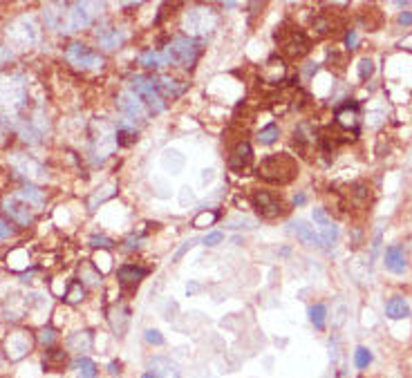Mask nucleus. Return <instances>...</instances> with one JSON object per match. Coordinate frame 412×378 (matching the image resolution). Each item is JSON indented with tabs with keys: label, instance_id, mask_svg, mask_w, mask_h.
<instances>
[{
	"label": "nucleus",
	"instance_id": "f257e3e1",
	"mask_svg": "<svg viewBox=\"0 0 412 378\" xmlns=\"http://www.w3.org/2000/svg\"><path fill=\"white\" fill-rule=\"evenodd\" d=\"M256 175L269 184H289L298 175V164L289 155H271L263 159Z\"/></svg>",
	"mask_w": 412,
	"mask_h": 378
},
{
	"label": "nucleus",
	"instance_id": "f03ea898",
	"mask_svg": "<svg viewBox=\"0 0 412 378\" xmlns=\"http://www.w3.org/2000/svg\"><path fill=\"white\" fill-rule=\"evenodd\" d=\"M27 101V85L25 78L18 74H9L0 78V114H18Z\"/></svg>",
	"mask_w": 412,
	"mask_h": 378
},
{
	"label": "nucleus",
	"instance_id": "7ed1b4c3",
	"mask_svg": "<svg viewBox=\"0 0 412 378\" xmlns=\"http://www.w3.org/2000/svg\"><path fill=\"white\" fill-rule=\"evenodd\" d=\"M166 54V61L170 65H177V67H184L190 69L195 63L199 54H202V45H199L195 38H188V36H177L170 41V45L164 49Z\"/></svg>",
	"mask_w": 412,
	"mask_h": 378
},
{
	"label": "nucleus",
	"instance_id": "20e7f679",
	"mask_svg": "<svg viewBox=\"0 0 412 378\" xmlns=\"http://www.w3.org/2000/svg\"><path fill=\"white\" fill-rule=\"evenodd\" d=\"M217 27V14L211 7H190L184 14V32L188 38L206 36Z\"/></svg>",
	"mask_w": 412,
	"mask_h": 378
},
{
	"label": "nucleus",
	"instance_id": "39448f33",
	"mask_svg": "<svg viewBox=\"0 0 412 378\" xmlns=\"http://www.w3.org/2000/svg\"><path fill=\"white\" fill-rule=\"evenodd\" d=\"M38 27L34 23L32 16H21L16 18V21L7 27V41L12 43L18 49H25V47H32L38 43Z\"/></svg>",
	"mask_w": 412,
	"mask_h": 378
},
{
	"label": "nucleus",
	"instance_id": "423d86ee",
	"mask_svg": "<svg viewBox=\"0 0 412 378\" xmlns=\"http://www.w3.org/2000/svg\"><path fill=\"white\" fill-rule=\"evenodd\" d=\"M97 9H104V3H72L67 5V29L65 34H74V32H81V29L90 27L94 21Z\"/></svg>",
	"mask_w": 412,
	"mask_h": 378
},
{
	"label": "nucleus",
	"instance_id": "0eeeda50",
	"mask_svg": "<svg viewBox=\"0 0 412 378\" xmlns=\"http://www.w3.org/2000/svg\"><path fill=\"white\" fill-rule=\"evenodd\" d=\"M133 92L142 98V103L148 108L153 114H159L166 110V103L162 94L157 92L153 78H144V76H133Z\"/></svg>",
	"mask_w": 412,
	"mask_h": 378
},
{
	"label": "nucleus",
	"instance_id": "6e6552de",
	"mask_svg": "<svg viewBox=\"0 0 412 378\" xmlns=\"http://www.w3.org/2000/svg\"><path fill=\"white\" fill-rule=\"evenodd\" d=\"M65 61L72 67L81 69V72L104 67V56H99L97 52H92V49L81 45V43H72L65 49Z\"/></svg>",
	"mask_w": 412,
	"mask_h": 378
},
{
	"label": "nucleus",
	"instance_id": "1a4fd4ad",
	"mask_svg": "<svg viewBox=\"0 0 412 378\" xmlns=\"http://www.w3.org/2000/svg\"><path fill=\"white\" fill-rule=\"evenodd\" d=\"M9 164H12V168L18 173V175H23L27 177L29 182H36V184H45L49 175L45 171V166L41 162H36L34 157H29V155H23V153H16L9 157Z\"/></svg>",
	"mask_w": 412,
	"mask_h": 378
},
{
	"label": "nucleus",
	"instance_id": "9d476101",
	"mask_svg": "<svg viewBox=\"0 0 412 378\" xmlns=\"http://www.w3.org/2000/svg\"><path fill=\"white\" fill-rule=\"evenodd\" d=\"M276 41L283 47V52L291 58H300L309 52V38L303 32H298V29H278Z\"/></svg>",
	"mask_w": 412,
	"mask_h": 378
},
{
	"label": "nucleus",
	"instance_id": "9b49d317",
	"mask_svg": "<svg viewBox=\"0 0 412 378\" xmlns=\"http://www.w3.org/2000/svg\"><path fill=\"white\" fill-rule=\"evenodd\" d=\"M94 126L99 128V132L92 135V144H94V155L99 159H106L117 151V130L108 121H94Z\"/></svg>",
	"mask_w": 412,
	"mask_h": 378
},
{
	"label": "nucleus",
	"instance_id": "f8f14e48",
	"mask_svg": "<svg viewBox=\"0 0 412 378\" xmlns=\"http://www.w3.org/2000/svg\"><path fill=\"white\" fill-rule=\"evenodd\" d=\"M34 336L25 329H16L5 338V354L9 361H21L34 350Z\"/></svg>",
	"mask_w": 412,
	"mask_h": 378
},
{
	"label": "nucleus",
	"instance_id": "ddd939ff",
	"mask_svg": "<svg viewBox=\"0 0 412 378\" xmlns=\"http://www.w3.org/2000/svg\"><path fill=\"white\" fill-rule=\"evenodd\" d=\"M117 108L122 110L128 121L135 126V121H146V105L142 103V98H139L133 89H124L122 94L117 96Z\"/></svg>",
	"mask_w": 412,
	"mask_h": 378
},
{
	"label": "nucleus",
	"instance_id": "4468645a",
	"mask_svg": "<svg viewBox=\"0 0 412 378\" xmlns=\"http://www.w3.org/2000/svg\"><path fill=\"white\" fill-rule=\"evenodd\" d=\"M3 208H5V213L9 215V220H14L16 224H21V226H32V222H34V213L32 211H34V208H29L16 193L5 197Z\"/></svg>",
	"mask_w": 412,
	"mask_h": 378
},
{
	"label": "nucleus",
	"instance_id": "2eb2a0df",
	"mask_svg": "<svg viewBox=\"0 0 412 378\" xmlns=\"http://www.w3.org/2000/svg\"><path fill=\"white\" fill-rule=\"evenodd\" d=\"M287 233L294 235L296 240L303 242L305 246H311V248H325V246H323V240H320V233L314 231V226H309L305 220H294V222H289Z\"/></svg>",
	"mask_w": 412,
	"mask_h": 378
},
{
	"label": "nucleus",
	"instance_id": "dca6fc26",
	"mask_svg": "<svg viewBox=\"0 0 412 378\" xmlns=\"http://www.w3.org/2000/svg\"><path fill=\"white\" fill-rule=\"evenodd\" d=\"M254 208L265 220H276V217L283 215V204H280L278 197H274L267 191H258L254 195Z\"/></svg>",
	"mask_w": 412,
	"mask_h": 378
},
{
	"label": "nucleus",
	"instance_id": "f3484780",
	"mask_svg": "<svg viewBox=\"0 0 412 378\" xmlns=\"http://www.w3.org/2000/svg\"><path fill=\"white\" fill-rule=\"evenodd\" d=\"M43 21L52 32L65 34L67 29V5L65 3H49L43 7Z\"/></svg>",
	"mask_w": 412,
	"mask_h": 378
},
{
	"label": "nucleus",
	"instance_id": "a211bd4d",
	"mask_svg": "<svg viewBox=\"0 0 412 378\" xmlns=\"http://www.w3.org/2000/svg\"><path fill=\"white\" fill-rule=\"evenodd\" d=\"M148 372L155 374L157 378H182V372L175 361H170L166 356H155L148 361Z\"/></svg>",
	"mask_w": 412,
	"mask_h": 378
},
{
	"label": "nucleus",
	"instance_id": "6ab92c4d",
	"mask_svg": "<svg viewBox=\"0 0 412 378\" xmlns=\"http://www.w3.org/2000/svg\"><path fill=\"white\" fill-rule=\"evenodd\" d=\"M92 345H94V338H92V332H88V329L74 332L65 338V350L72 354H79V356H85L90 350H92Z\"/></svg>",
	"mask_w": 412,
	"mask_h": 378
},
{
	"label": "nucleus",
	"instance_id": "aec40b11",
	"mask_svg": "<svg viewBox=\"0 0 412 378\" xmlns=\"http://www.w3.org/2000/svg\"><path fill=\"white\" fill-rule=\"evenodd\" d=\"M97 43L108 52H113V49H119L126 43V32L117 27H101L97 29Z\"/></svg>",
	"mask_w": 412,
	"mask_h": 378
},
{
	"label": "nucleus",
	"instance_id": "412c9836",
	"mask_svg": "<svg viewBox=\"0 0 412 378\" xmlns=\"http://www.w3.org/2000/svg\"><path fill=\"white\" fill-rule=\"evenodd\" d=\"M336 123L338 128H343L345 132L359 135V105L356 103H345L336 110Z\"/></svg>",
	"mask_w": 412,
	"mask_h": 378
},
{
	"label": "nucleus",
	"instance_id": "4be33fe9",
	"mask_svg": "<svg viewBox=\"0 0 412 378\" xmlns=\"http://www.w3.org/2000/svg\"><path fill=\"white\" fill-rule=\"evenodd\" d=\"M153 81H155L157 92L162 94V98H177V96H182L188 87L186 83L177 81V78H170V76H157Z\"/></svg>",
	"mask_w": 412,
	"mask_h": 378
},
{
	"label": "nucleus",
	"instance_id": "5701e85b",
	"mask_svg": "<svg viewBox=\"0 0 412 378\" xmlns=\"http://www.w3.org/2000/svg\"><path fill=\"white\" fill-rule=\"evenodd\" d=\"M146 275H148V268L135 266V264H124V266L117 271L119 284L126 286V289H135V286H137L139 282H142Z\"/></svg>",
	"mask_w": 412,
	"mask_h": 378
},
{
	"label": "nucleus",
	"instance_id": "b1692460",
	"mask_svg": "<svg viewBox=\"0 0 412 378\" xmlns=\"http://www.w3.org/2000/svg\"><path fill=\"white\" fill-rule=\"evenodd\" d=\"M251 157H254V151H251V146L247 141L238 144L236 151L231 153V157H229V168L233 173H242L245 168L251 164Z\"/></svg>",
	"mask_w": 412,
	"mask_h": 378
},
{
	"label": "nucleus",
	"instance_id": "393cba45",
	"mask_svg": "<svg viewBox=\"0 0 412 378\" xmlns=\"http://www.w3.org/2000/svg\"><path fill=\"white\" fill-rule=\"evenodd\" d=\"M108 320H110V327H113V332L122 338V336H126V332H128V325H130V311L126 309V307H113L110 309V316H108Z\"/></svg>",
	"mask_w": 412,
	"mask_h": 378
},
{
	"label": "nucleus",
	"instance_id": "a878e982",
	"mask_svg": "<svg viewBox=\"0 0 412 378\" xmlns=\"http://www.w3.org/2000/svg\"><path fill=\"white\" fill-rule=\"evenodd\" d=\"M386 268L392 273H404L408 268V260L404 253V246H390L386 251Z\"/></svg>",
	"mask_w": 412,
	"mask_h": 378
},
{
	"label": "nucleus",
	"instance_id": "bb28decb",
	"mask_svg": "<svg viewBox=\"0 0 412 378\" xmlns=\"http://www.w3.org/2000/svg\"><path fill=\"white\" fill-rule=\"evenodd\" d=\"M386 316L390 320H406L410 316V304L406 302V298H401V295L390 298L386 304Z\"/></svg>",
	"mask_w": 412,
	"mask_h": 378
},
{
	"label": "nucleus",
	"instance_id": "cd10ccee",
	"mask_svg": "<svg viewBox=\"0 0 412 378\" xmlns=\"http://www.w3.org/2000/svg\"><path fill=\"white\" fill-rule=\"evenodd\" d=\"M184 164H186V157L179 153V151H173V148L164 151V155H162V168H164L166 173H170V175L182 173Z\"/></svg>",
	"mask_w": 412,
	"mask_h": 378
},
{
	"label": "nucleus",
	"instance_id": "c85d7f7f",
	"mask_svg": "<svg viewBox=\"0 0 412 378\" xmlns=\"http://www.w3.org/2000/svg\"><path fill=\"white\" fill-rule=\"evenodd\" d=\"M263 78L267 83H280L285 78V63L283 58H269L263 67Z\"/></svg>",
	"mask_w": 412,
	"mask_h": 378
},
{
	"label": "nucleus",
	"instance_id": "c756f323",
	"mask_svg": "<svg viewBox=\"0 0 412 378\" xmlns=\"http://www.w3.org/2000/svg\"><path fill=\"white\" fill-rule=\"evenodd\" d=\"M21 200L29 206V208H41L43 204H45V195H43V191H38L36 186H25V188H21V191L16 193Z\"/></svg>",
	"mask_w": 412,
	"mask_h": 378
},
{
	"label": "nucleus",
	"instance_id": "7c9ffc66",
	"mask_svg": "<svg viewBox=\"0 0 412 378\" xmlns=\"http://www.w3.org/2000/svg\"><path fill=\"white\" fill-rule=\"evenodd\" d=\"M139 65H144L146 69H162L168 65L166 61V54L164 52H157V49H148L142 56H139Z\"/></svg>",
	"mask_w": 412,
	"mask_h": 378
},
{
	"label": "nucleus",
	"instance_id": "2f4dec72",
	"mask_svg": "<svg viewBox=\"0 0 412 378\" xmlns=\"http://www.w3.org/2000/svg\"><path fill=\"white\" fill-rule=\"evenodd\" d=\"M72 370H76L79 378H97V376H99L97 363L90 361L88 356H79L76 361L72 363Z\"/></svg>",
	"mask_w": 412,
	"mask_h": 378
},
{
	"label": "nucleus",
	"instance_id": "473e14b6",
	"mask_svg": "<svg viewBox=\"0 0 412 378\" xmlns=\"http://www.w3.org/2000/svg\"><path fill=\"white\" fill-rule=\"evenodd\" d=\"M65 358H67V354L63 350H54V347H49V350L45 352V358H43L45 370H54V372L63 370Z\"/></svg>",
	"mask_w": 412,
	"mask_h": 378
},
{
	"label": "nucleus",
	"instance_id": "72a5a7b5",
	"mask_svg": "<svg viewBox=\"0 0 412 378\" xmlns=\"http://www.w3.org/2000/svg\"><path fill=\"white\" fill-rule=\"evenodd\" d=\"M226 226L233 228V231H254V228H258V222L254 217L236 215V217H231V220H226Z\"/></svg>",
	"mask_w": 412,
	"mask_h": 378
},
{
	"label": "nucleus",
	"instance_id": "f704fd0d",
	"mask_svg": "<svg viewBox=\"0 0 412 378\" xmlns=\"http://www.w3.org/2000/svg\"><path fill=\"white\" fill-rule=\"evenodd\" d=\"M117 195V186L115 184H108L101 188V193H94L92 197H90V211H97V206H101L106 200H110V197H115Z\"/></svg>",
	"mask_w": 412,
	"mask_h": 378
},
{
	"label": "nucleus",
	"instance_id": "c9c22d12",
	"mask_svg": "<svg viewBox=\"0 0 412 378\" xmlns=\"http://www.w3.org/2000/svg\"><path fill=\"white\" fill-rule=\"evenodd\" d=\"M325 318H327V309L325 304H314L309 309V323L314 325V329H325Z\"/></svg>",
	"mask_w": 412,
	"mask_h": 378
},
{
	"label": "nucleus",
	"instance_id": "e433bc0d",
	"mask_svg": "<svg viewBox=\"0 0 412 378\" xmlns=\"http://www.w3.org/2000/svg\"><path fill=\"white\" fill-rule=\"evenodd\" d=\"M137 141V130H135V126H126L122 123L117 128V144L119 146H130V144H135Z\"/></svg>",
	"mask_w": 412,
	"mask_h": 378
},
{
	"label": "nucleus",
	"instance_id": "4c0bfd02",
	"mask_svg": "<svg viewBox=\"0 0 412 378\" xmlns=\"http://www.w3.org/2000/svg\"><path fill=\"white\" fill-rule=\"evenodd\" d=\"M278 137H280V130H278V126L276 123H269L267 128H263V130L258 132V144H263V146H271L274 141H278Z\"/></svg>",
	"mask_w": 412,
	"mask_h": 378
},
{
	"label": "nucleus",
	"instance_id": "58836bf2",
	"mask_svg": "<svg viewBox=\"0 0 412 378\" xmlns=\"http://www.w3.org/2000/svg\"><path fill=\"white\" fill-rule=\"evenodd\" d=\"M220 220V213L217 211H202L199 215L193 217V226L195 228H206V226H213Z\"/></svg>",
	"mask_w": 412,
	"mask_h": 378
},
{
	"label": "nucleus",
	"instance_id": "ea45409f",
	"mask_svg": "<svg viewBox=\"0 0 412 378\" xmlns=\"http://www.w3.org/2000/svg\"><path fill=\"white\" fill-rule=\"evenodd\" d=\"M83 298H85V289H83L81 282H72V284H69V289H67V293H65V300H67L69 304L83 302Z\"/></svg>",
	"mask_w": 412,
	"mask_h": 378
},
{
	"label": "nucleus",
	"instance_id": "a19ab883",
	"mask_svg": "<svg viewBox=\"0 0 412 378\" xmlns=\"http://www.w3.org/2000/svg\"><path fill=\"white\" fill-rule=\"evenodd\" d=\"M372 363V352L368 350V347H356V352H354V365L359 367V370H368Z\"/></svg>",
	"mask_w": 412,
	"mask_h": 378
},
{
	"label": "nucleus",
	"instance_id": "79ce46f5",
	"mask_svg": "<svg viewBox=\"0 0 412 378\" xmlns=\"http://www.w3.org/2000/svg\"><path fill=\"white\" fill-rule=\"evenodd\" d=\"M320 240H323V246H334L338 240V228L334 224H327L320 228Z\"/></svg>",
	"mask_w": 412,
	"mask_h": 378
},
{
	"label": "nucleus",
	"instance_id": "37998d69",
	"mask_svg": "<svg viewBox=\"0 0 412 378\" xmlns=\"http://www.w3.org/2000/svg\"><path fill=\"white\" fill-rule=\"evenodd\" d=\"M81 282H83V284H90V286L101 284V273L92 271V266L85 264V266H81Z\"/></svg>",
	"mask_w": 412,
	"mask_h": 378
},
{
	"label": "nucleus",
	"instance_id": "c03bdc74",
	"mask_svg": "<svg viewBox=\"0 0 412 378\" xmlns=\"http://www.w3.org/2000/svg\"><path fill=\"white\" fill-rule=\"evenodd\" d=\"M36 341H38V345H43V347H52V343L56 341V332L52 329V327H45V329H41L38 332V336H36Z\"/></svg>",
	"mask_w": 412,
	"mask_h": 378
},
{
	"label": "nucleus",
	"instance_id": "a18cd8bd",
	"mask_svg": "<svg viewBox=\"0 0 412 378\" xmlns=\"http://www.w3.org/2000/svg\"><path fill=\"white\" fill-rule=\"evenodd\" d=\"M372 74H374V63H372V58H361V63H359V78H361V81H368Z\"/></svg>",
	"mask_w": 412,
	"mask_h": 378
},
{
	"label": "nucleus",
	"instance_id": "49530a36",
	"mask_svg": "<svg viewBox=\"0 0 412 378\" xmlns=\"http://www.w3.org/2000/svg\"><path fill=\"white\" fill-rule=\"evenodd\" d=\"M144 341L148 343V345H153V347H162L166 341H164V336L159 334L157 329H146L144 332Z\"/></svg>",
	"mask_w": 412,
	"mask_h": 378
},
{
	"label": "nucleus",
	"instance_id": "de8ad7c7",
	"mask_svg": "<svg viewBox=\"0 0 412 378\" xmlns=\"http://www.w3.org/2000/svg\"><path fill=\"white\" fill-rule=\"evenodd\" d=\"M88 244L94 248H108L113 242H110L106 235H92V237H88Z\"/></svg>",
	"mask_w": 412,
	"mask_h": 378
},
{
	"label": "nucleus",
	"instance_id": "09e8293b",
	"mask_svg": "<svg viewBox=\"0 0 412 378\" xmlns=\"http://www.w3.org/2000/svg\"><path fill=\"white\" fill-rule=\"evenodd\" d=\"M311 217H314V222H316L320 228L327 226V224H331V222H329V217H327V213L323 211V208H314V215H311Z\"/></svg>",
	"mask_w": 412,
	"mask_h": 378
},
{
	"label": "nucleus",
	"instance_id": "8fccbe9b",
	"mask_svg": "<svg viewBox=\"0 0 412 378\" xmlns=\"http://www.w3.org/2000/svg\"><path fill=\"white\" fill-rule=\"evenodd\" d=\"M222 240H224V235L220 233V231H215V233H208V235H204L202 244H206V246H215V244H220Z\"/></svg>",
	"mask_w": 412,
	"mask_h": 378
},
{
	"label": "nucleus",
	"instance_id": "3c124183",
	"mask_svg": "<svg viewBox=\"0 0 412 378\" xmlns=\"http://www.w3.org/2000/svg\"><path fill=\"white\" fill-rule=\"evenodd\" d=\"M345 45H347V49H356V45H359V34L354 32V29H349V32H347V36H345Z\"/></svg>",
	"mask_w": 412,
	"mask_h": 378
},
{
	"label": "nucleus",
	"instance_id": "603ef678",
	"mask_svg": "<svg viewBox=\"0 0 412 378\" xmlns=\"http://www.w3.org/2000/svg\"><path fill=\"white\" fill-rule=\"evenodd\" d=\"M14 235V231L9 228L3 220H0V242H5V240H9V237Z\"/></svg>",
	"mask_w": 412,
	"mask_h": 378
},
{
	"label": "nucleus",
	"instance_id": "864d4df0",
	"mask_svg": "<svg viewBox=\"0 0 412 378\" xmlns=\"http://www.w3.org/2000/svg\"><path fill=\"white\" fill-rule=\"evenodd\" d=\"M193 246H195V240H188V242H184V246L179 248V251L175 253L173 260H175V262H177V260H182V255H184L186 251H190V248H193Z\"/></svg>",
	"mask_w": 412,
	"mask_h": 378
},
{
	"label": "nucleus",
	"instance_id": "5fc2aeb1",
	"mask_svg": "<svg viewBox=\"0 0 412 378\" xmlns=\"http://www.w3.org/2000/svg\"><path fill=\"white\" fill-rule=\"evenodd\" d=\"M195 200V195L190 193V188H182V193H179V202H182V206H186V202H193Z\"/></svg>",
	"mask_w": 412,
	"mask_h": 378
},
{
	"label": "nucleus",
	"instance_id": "6e6d98bb",
	"mask_svg": "<svg viewBox=\"0 0 412 378\" xmlns=\"http://www.w3.org/2000/svg\"><path fill=\"white\" fill-rule=\"evenodd\" d=\"M12 58H14V54L9 52L7 47H3V45H0V67H3V65H5L7 61H12Z\"/></svg>",
	"mask_w": 412,
	"mask_h": 378
},
{
	"label": "nucleus",
	"instance_id": "4d7b16f0",
	"mask_svg": "<svg viewBox=\"0 0 412 378\" xmlns=\"http://www.w3.org/2000/svg\"><path fill=\"white\" fill-rule=\"evenodd\" d=\"M213 179H215V171H213V168H208V171H202V177H199V182L206 186V184L213 182Z\"/></svg>",
	"mask_w": 412,
	"mask_h": 378
},
{
	"label": "nucleus",
	"instance_id": "13d9d810",
	"mask_svg": "<svg viewBox=\"0 0 412 378\" xmlns=\"http://www.w3.org/2000/svg\"><path fill=\"white\" fill-rule=\"evenodd\" d=\"M399 23L404 25V27H410L412 25V14L410 12H404V14L399 16Z\"/></svg>",
	"mask_w": 412,
	"mask_h": 378
},
{
	"label": "nucleus",
	"instance_id": "bf43d9fd",
	"mask_svg": "<svg viewBox=\"0 0 412 378\" xmlns=\"http://www.w3.org/2000/svg\"><path fill=\"white\" fill-rule=\"evenodd\" d=\"M108 372L113 374V376H115V374H119V372H122V363H119V361H113V363L108 365Z\"/></svg>",
	"mask_w": 412,
	"mask_h": 378
},
{
	"label": "nucleus",
	"instance_id": "052dcab7",
	"mask_svg": "<svg viewBox=\"0 0 412 378\" xmlns=\"http://www.w3.org/2000/svg\"><path fill=\"white\" fill-rule=\"evenodd\" d=\"M294 204H296V206H303V204H305V195H298V197H294Z\"/></svg>",
	"mask_w": 412,
	"mask_h": 378
},
{
	"label": "nucleus",
	"instance_id": "680f3d73",
	"mask_svg": "<svg viewBox=\"0 0 412 378\" xmlns=\"http://www.w3.org/2000/svg\"><path fill=\"white\" fill-rule=\"evenodd\" d=\"M142 378H157V376H155V374H150V372H146V374H144Z\"/></svg>",
	"mask_w": 412,
	"mask_h": 378
},
{
	"label": "nucleus",
	"instance_id": "e2e57ef3",
	"mask_svg": "<svg viewBox=\"0 0 412 378\" xmlns=\"http://www.w3.org/2000/svg\"><path fill=\"white\" fill-rule=\"evenodd\" d=\"M410 248H412V242H410Z\"/></svg>",
	"mask_w": 412,
	"mask_h": 378
}]
</instances>
